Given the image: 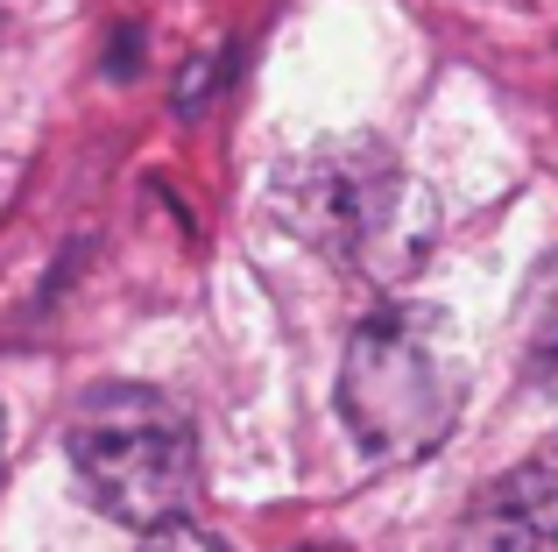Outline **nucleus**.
<instances>
[{"label":"nucleus","instance_id":"obj_6","mask_svg":"<svg viewBox=\"0 0 558 552\" xmlns=\"http://www.w3.org/2000/svg\"><path fill=\"white\" fill-rule=\"evenodd\" d=\"M142 552H227V545H219L205 525H191V517H170V525L142 531Z\"/></svg>","mask_w":558,"mask_h":552},{"label":"nucleus","instance_id":"obj_1","mask_svg":"<svg viewBox=\"0 0 558 552\" xmlns=\"http://www.w3.org/2000/svg\"><path fill=\"white\" fill-rule=\"evenodd\" d=\"M290 235L312 241L326 263L368 276V284H410L432 249V199L396 156L375 142H326L298 156L276 184Z\"/></svg>","mask_w":558,"mask_h":552},{"label":"nucleus","instance_id":"obj_4","mask_svg":"<svg viewBox=\"0 0 558 552\" xmlns=\"http://www.w3.org/2000/svg\"><path fill=\"white\" fill-rule=\"evenodd\" d=\"M488 552H558V432L523 454L502 482H488L474 511Z\"/></svg>","mask_w":558,"mask_h":552},{"label":"nucleus","instance_id":"obj_5","mask_svg":"<svg viewBox=\"0 0 558 552\" xmlns=\"http://www.w3.org/2000/svg\"><path fill=\"white\" fill-rule=\"evenodd\" d=\"M523 375L558 404V255H545L523 284Z\"/></svg>","mask_w":558,"mask_h":552},{"label":"nucleus","instance_id":"obj_2","mask_svg":"<svg viewBox=\"0 0 558 552\" xmlns=\"http://www.w3.org/2000/svg\"><path fill=\"white\" fill-rule=\"evenodd\" d=\"M466 404V361L438 304H381L354 326L340 418L375 460H424Z\"/></svg>","mask_w":558,"mask_h":552},{"label":"nucleus","instance_id":"obj_3","mask_svg":"<svg viewBox=\"0 0 558 552\" xmlns=\"http://www.w3.org/2000/svg\"><path fill=\"white\" fill-rule=\"evenodd\" d=\"M64 454L85 503L128 531H156L198 503V432L184 404L149 383H99L64 425Z\"/></svg>","mask_w":558,"mask_h":552}]
</instances>
